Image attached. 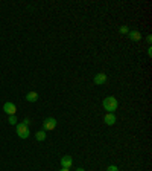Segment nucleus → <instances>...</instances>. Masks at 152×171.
Segmentation results:
<instances>
[{
    "label": "nucleus",
    "instance_id": "obj_10",
    "mask_svg": "<svg viewBox=\"0 0 152 171\" xmlns=\"http://www.w3.org/2000/svg\"><path fill=\"white\" fill-rule=\"evenodd\" d=\"M35 137H37V141H44V139H46V131H44V130H41V131H37Z\"/></svg>",
    "mask_w": 152,
    "mask_h": 171
},
{
    "label": "nucleus",
    "instance_id": "obj_16",
    "mask_svg": "<svg viewBox=\"0 0 152 171\" xmlns=\"http://www.w3.org/2000/svg\"><path fill=\"white\" fill-rule=\"evenodd\" d=\"M59 171H70V170H69V168H61Z\"/></svg>",
    "mask_w": 152,
    "mask_h": 171
},
{
    "label": "nucleus",
    "instance_id": "obj_2",
    "mask_svg": "<svg viewBox=\"0 0 152 171\" xmlns=\"http://www.w3.org/2000/svg\"><path fill=\"white\" fill-rule=\"evenodd\" d=\"M17 135H18V137H22V139H27L29 137V135H31V131H29V127L24 126L23 122H20V124H17Z\"/></svg>",
    "mask_w": 152,
    "mask_h": 171
},
{
    "label": "nucleus",
    "instance_id": "obj_17",
    "mask_svg": "<svg viewBox=\"0 0 152 171\" xmlns=\"http://www.w3.org/2000/svg\"><path fill=\"white\" fill-rule=\"evenodd\" d=\"M76 171H85V170H84V168H78V170H76Z\"/></svg>",
    "mask_w": 152,
    "mask_h": 171
},
{
    "label": "nucleus",
    "instance_id": "obj_15",
    "mask_svg": "<svg viewBox=\"0 0 152 171\" xmlns=\"http://www.w3.org/2000/svg\"><path fill=\"white\" fill-rule=\"evenodd\" d=\"M146 40H148V43H151V41H152V35H148V38H146Z\"/></svg>",
    "mask_w": 152,
    "mask_h": 171
},
{
    "label": "nucleus",
    "instance_id": "obj_13",
    "mask_svg": "<svg viewBox=\"0 0 152 171\" xmlns=\"http://www.w3.org/2000/svg\"><path fill=\"white\" fill-rule=\"evenodd\" d=\"M106 171H119V168H117L116 165H110V167L106 168Z\"/></svg>",
    "mask_w": 152,
    "mask_h": 171
},
{
    "label": "nucleus",
    "instance_id": "obj_4",
    "mask_svg": "<svg viewBox=\"0 0 152 171\" xmlns=\"http://www.w3.org/2000/svg\"><path fill=\"white\" fill-rule=\"evenodd\" d=\"M3 110H5V113H6V115H9V116H11V115H15L17 107H15V104H14V103H9V101H8V103L3 104Z\"/></svg>",
    "mask_w": 152,
    "mask_h": 171
},
{
    "label": "nucleus",
    "instance_id": "obj_3",
    "mask_svg": "<svg viewBox=\"0 0 152 171\" xmlns=\"http://www.w3.org/2000/svg\"><path fill=\"white\" fill-rule=\"evenodd\" d=\"M56 124H58V121L55 118H46L43 122V128H44V131H50V130H55Z\"/></svg>",
    "mask_w": 152,
    "mask_h": 171
},
{
    "label": "nucleus",
    "instance_id": "obj_1",
    "mask_svg": "<svg viewBox=\"0 0 152 171\" xmlns=\"http://www.w3.org/2000/svg\"><path fill=\"white\" fill-rule=\"evenodd\" d=\"M102 105H104V109L108 113H114L117 110V107H119V103H117V99L114 96H106L102 101Z\"/></svg>",
    "mask_w": 152,
    "mask_h": 171
},
{
    "label": "nucleus",
    "instance_id": "obj_14",
    "mask_svg": "<svg viewBox=\"0 0 152 171\" xmlns=\"http://www.w3.org/2000/svg\"><path fill=\"white\" fill-rule=\"evenodd\" d=\"M23 124H24V126H27V127H29V124H31V121H29V119H24V121H23Z\"/></svg>",
    "mask_w": 152,
    "mask_h": 171
},
{
    "label": "nucleus",
    "instance_id": "obj_5",
    "mask_svg": "<svg viewBox=\"0 0 152 171\" xmlns=\"http://www.w3.org/2000/svg\"><path fill=\"white\" fill-rule=\"evenodd\" d=\"M106 83V73H96L94 75V84L96 86H102V84H105Z\"/></svg>",
    "mask_w": 152,
    "mask_h": 171
},
{
    "label": "nucleus",
    "instance_id": "obj_6",
    "mask_svg": "<svg viewBox=\"0 0 152 171\" xmlns=\"http://www.w3.org/2000/svg\"><path fill=\"white\" fill-rule=\"evenodd\" d=\"M71 165H73V159H71V156H62V159H61V167L70 170Z\"/></svg>",
    "mask_w": 152,
    "mask_h": 171
},
{
    "label": "nucleus",
    "instance_id": "obj_11",
    "mask_svg": "<svg viewBox=\"0 0 152 171\" xmlns=\"http://www.w3.org/2000/svg\"><path fill=\"white\" fill-rule=\"evenodd\" d=\"M8 122H9L11 126H15V124H17V116H15V115H11V116L8 118Z\"/></svg>",
    "mask_w": 152,
    "mask_h": 171
},
{
    "label": "nucleus",
    "instance_id": "obj_12",
    "mask_svg": "<svg viewBox=\"0 0 152 171\" xmlns=\"http://www.w3.org/2000/svg\"><path fill=\"white\" fill-rule=\"evenodd\" d=\"M120 32H122V34H128L129 32L128 26H122V28H120Z\"/></svg>",
    "mask_w": 152,
    "mask_h": 171
},
{
    "label": "nucleus",
    "instance_id": "obj_9",
    "mask_svg": "<svg viewBox=\"0 0 152 171\" xmlns=\"http://www.w3.org/2000/svg\"><path fill=\"white\" fill-rule=\"evenodd\" d=\"M26 99H27L29 103H35L37 99H38V93H37V92H29V93L26 95Z\"/></svg>",
    "mask_w": 152,
    "mask_h": 171
},
{
    "label": "nucleus",
    "instance_id": "obj_8",
    "mask_svg": "<svg viewBox=\"0 0 152 171\" xmlns=\"http://www.w3.org/2000/svg\"><path fill=\"white\" fill-rule=\"evenodd\" d=\"M128 37H129V40H132V41H139V40H141V34L139 32V31H129Z\"/></svg>",
    "mask_w": 152,
    "mask_h": 171
},
{
    "label": "nucleus",
    "instance_id": "obj_7",
    "mask_svg": "<svg viewBox=\"0 0 152 171\" xmlns=\"http://www.w3.org/2000/svg\"><path fill=\"white\" fill-rule=\"evenodd\" d=\"M104 121H105L106 126H114L116 121H117V118H116V115L114 113H106L105 118H104Z\"/></svg>",
    "mask_w": 152,
    "mask_h": 171
}]
</instances>
